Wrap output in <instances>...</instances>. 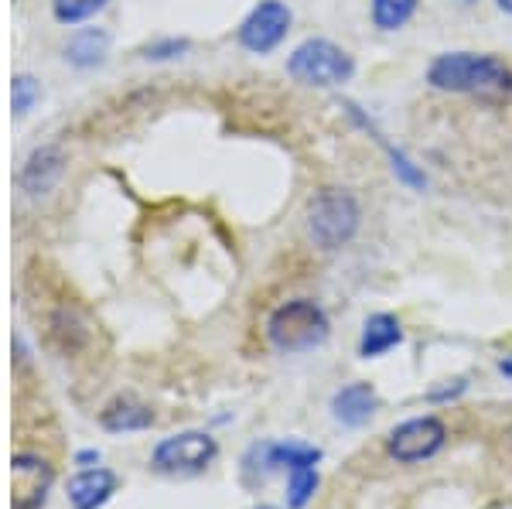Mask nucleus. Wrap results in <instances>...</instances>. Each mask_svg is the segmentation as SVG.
<instances>
[{
  "mask_svg": "<svg viewBox=\"0 0 512 509\" xmlns=\"http://www.w3.org/2000/svg\"><path fill=\"white\" fill-rule=\"evenodd\" d=\"M427 82L437 93L499 103L512 96V65L489 52H444L427 65Z\"/></svg>",
  "mask_w": 512,
  "mask_h": 509,
  "instance_id": "1",
  "label": "nucleus"
},
{
  "mask_svg": "<svg viewBox=\"0 0 512 509\" xmlns=\"http://www.w3.org/2000/svg\"><path fill=\"white\" fill-rule=\"evenodd\" d=\"M308 236L318 250L332 253L342 250L355 240L362 223V209L359 199L349 192V188H338V185H325L311 195L308 202Z\"/></svg>",
  "mask_w": 512,
  "mask_h": 509,
  "instance_id": "2",
  "label": "nucleus"
},
{
  "mask_svg": "<svg viewBox=\"0 0 512 509\" xmlns=\"http://www.w3.org/2000/svg\"><path fill=\"white\" fill-rule=\"evenodd\" d=\"M287 72L301 82V86L315 89H335L355 76V59L342 45L328 38H308L291 52Z\"/></svg>",
  "mask_w": 512,
  "mask_h": 509,
  "instance_id": "3",
  "label": "nucleus"
},
{
  "mask_svg": "<svg viewBox=\"0 0 512 509\" xmlns=\"http://www.w3.org/2000/svg\"><path fill=\"white\" fill-rule=\"evenodd\" d=\"M328 315L325 308L308 298H297L280 305L267 322V339L280 352H308L328 339Z\"/></svg>",
  "mask_w": 512,
  "mask_h": 509,
  "instance_id": "4",
  "label": "nucleus"
},
{
  "mask_svg": "<svg viewBox=\"0 0 512 509\" xmlns=\"http://www.w3.org/2000/svg\"><path fill=\"white\" fill-rule=\"evenodd\" d=\"M291 21H294V14H291V7H287L284 0H260V4H256L253 11L243 18V24H239L236 38H239V45H243L246 52L267 55L287 38Z\"/></svg>",
  "mask_w": 512,
  "mask_h": 509,
  "instance_id": "5",
  "label": "nucleus"
},
{
  "mask_svg": "<svg viewBox=\"0 0 512 509\" xmlns=\"http://www.w3.org/2000/svg\"><path fill=\"white\" fill-rule=\"evenodd\" d=\"M216 451H219L216 438H209L205 431H181L175 438H164L154 448V469L171 475H195L209 469Z\"/></svg>",
  "mask_w": 512,
  "mask_h": 509,
  "instance_id": "6",
  "label": "nucleus"
},
{
  "mask_svg": "<svg viewBox=\"0 0 512 509\" xmlns=\"http://www.w3.org/2000/svg\"><path fill=\"white\" fill-rule=\"evenodd\" d=\"M444 438H448V428H444L441 417H414V421L400 424L390 434L386 448H390L396 462H424V458L441 451Z\"/></svg>",
  "mask_w": 512,
  "mask_h": 509,
  "instance_id": "7",
  "label": "nucleus"
},
{
  "mask_svg": "<svg viewBox=\"0 0 512 509\" xmlns=\"http://www.w3.org/2000/svg\"><path fill=\"white\" fill-rule=\"evenodd\" d=\"M14 472V496L11 503L14 509H38L48 499V489H52V465L38 455H14L11 462Z\"/></svg>",
  "mask_w": 512,
  "mask_h": 509,
  "instance_id": "8",
  "label": "nucleus"
},
{
  "mask_svg": "<svg viewBox=\"0 0 512 509\" xmlns=\"http://www.w3.org/2000/svg\"><path fill=\"white\" fill-rule=\"evenodd\" d=\"M376 407H379V400L369 383H349V387H342L332 397V414L345 428H362V424H369Z\"/></svg>",
  "mask_w": 512,
  "mask_h": 509,
  "instance_id": "9",
  "label": "nucleus"
},
{
  "mask_svg": "<svg viewBox=\"0 0 512 509\" xmlns=\"http://www.w3.org/2000/svg\"><path fill=\"white\" fill-rule=\"evenodd\" d=\"M117 492V475L106 469H86L69 479V503L76 509H99Z\"/></svg>",
  "mask_w": 512,
  "mask_h": 509,
  "instance_id": "10",
  "label": "nucleus"
},
{
  "mask_svg": "<svg viewBox=\"0 0 512 509\" xmlns=\"http://www.w3.org/2000/svg\"><path fill=\"white\" fill-rule=\"evenodd\" d=\"M403 342V325L396 315H373L366 318V328H362L359 339V356L362 359H376L383 352L396 349Z\"/></svg>",
  "mask_w": 512,
  "mask_h": 509,
  "instance_id": "11",
  "label": "nucleus"
},
{
  "mask_svg": "<svg viewBox=\"0 0 512 509\" xmlns=\"http://www.w3.org/2000/svg\"><path fill=\"white\" fill-rule=\"evenodd\" d=\"M59 171H62V154L55 151V147H41V151L31 154V161L24 164L21 185L28 188L31 195H41L52 188V182L59 178Z\"/></svg>",
  "mask_w": 512,
  "mask_h": 509,
  "instance_id": "12",
  "label": "nucleus"
},
{
  "mask_svg": "<svg viewBox=\"0 0 512 509\" xmlns=\"http://www.w3.org/2000/svg\"><path fill=\"white\" fill-rule=\"evenodd\" d=\"M99 424H103L106 431H144L154 424V414L151 407L137 404V400H113L110 407L99 414Z\"/></svg>",
  "mask_w": 512,
  "mask_h": 509,
  "instance_id": "13",
  "label": "nucleus"
},
{
  "mask_svg": "<svg viewBox=\"0 0 512 509\" xmlns=\"http://www.w3.org/2000/svg\"><path fill=\"white\" fill-rule=\"evenodd\" d=\"M106 48H110V35L99 28H86V31H76L65 45V59L79 69H89V65H99L106 59Z\"/></svg>",
  "mask_w": 512,
  "mask_h": 509,
  "instance_id": "14",
  "label": "nucleus"
},
{
  "mask_svg": "<svg viewBox=\"0 0 512 509\" xmlns=\"http://www.w3.org/2000/svg\"><path fill=\"white\" fill-rule=\"evenodd\" d=\"M345 110H349V113H352V120H355V123H359V127H366V130H369V134H373V137H376V141H379V144H383V147H386V154H390V161H393V171H396V175H400V178H403V182H407V185H414V188H424V185H427L424 171H420V168H417V164H414V161H410V158H407V154H403V151H396V147H390V144H386V141H383V137H379V134H376V127H373V123H369V120H366V117H362V113H359V106H355V103H345Z\"/></svg>",
  "mask_w": 512,
  "mask_h": 509,
  "instance_id": "15",
  "label": "nucleus"
},
{
  "mask_svg": "<svg viewBox=\"0 0 512 509\" xmlns=\"http://www.w3.org/2000/svg\"><path fill=\"white\" fill-rule=\"evenodd\" d=\"M420 0H373V24L379 31H400L417 14Z\"/></svg>",
  "mask_w": 512,
  "mask_h": 509,
  "instance_id": "16",
  "label": "nucleus"
},
{
  "mask_svg": "<svg viewBox=\"0 0 512 509\" xmlns=\"http://www.w3.org/2000/svg\"><path fill=\"white\" fill-rule=\"evenodd\" d=\"M318 489V472L315 465H297V469H287V503L294 509H301L315 496Z\"/></svg>",
  "mask_w": 512,
  "mask_h": 509,
  "instance_id": "17",
  "label": "nucleus"
},
{
  "mask_svg": "<svg viewBox=\"0 0 512 509\" xmlns=\"http://www.w3.org/2000/svg\"><path fill=\"white\" fill-rule=\"evenodd\" d=\"M106 7V0H52V11L62 24H79L89 21Z\"/></svg>",
  "mask_w": 512,
  "mask_h": 509,
  "instance_id": "18",
  "label": "nucleus"
},
{
  "mask_svg": "<svg viewBox=\"0 0 512 509\" xmlns=\"http://www.w3.org/2000/svg\"><path fill=\"white\" fill-rule=\"evenodd\" d=\"M185 52H188V41L185 38H164V41H154V45L144 48V59L164 62V59H181Z\"/></svg>",
  "mask_w": 512,
  "mask_h": 509,
  "instance_id": "19",
  "label": "nucleus"
},
{
  "mask_svg": "<svg viewBox=\"0 0 512 509\" xmlns=\"http://www.w3.org/2000/svg\"><path fill=\"white\" fill-rule=\"evenodd\" d=\"M11 96H14V113H28L31 110V103L38 100V86H35V79H28V76H18L14 79V89H11Z\"/></svg>",
  "mask_w": 512,
  "mask_h": 509,
  "instance_id": "20",
  "label": "nucleus"
},
{
  "mask_svg": "<svg viewBox=\"0 0 512 509\" xmlns=\"http://www.w3.org/2000/svg\"><path fill=\"white\" fill-rule=\"evenodd\" d=\"M468 390V380H454V387H444V390H434L431 400H448V397H458V393Z\"/></svg>",
  "mask_w": 512,
  "mask_h": 509,
  "instance_id": "21",
  "label": "nucleus"
},
{
  "mask_svg": "<svg viewBox=\"0 0 512 509\" xmlns=\"http://www.w3.org/2000/svg\"><path fill=\"white\" fill-rule=\"evenodd\" d=\"M76 462L79 465H93V462H99V451H82V455H76Z\"/></svg>",
  "mask_w": 512,
  "mask_h": 509,
  "instance_id": "22",
  "label": "nucleus"
},
{
  "mask_svg": "<svg viewBox=\"0 0 512 509\" xmlns=\"http://www.w3.org/2000/svg\"><path fill=\"white\" fill-rule=\"evenodd\" d=\"M499 373H502V376H509V380H512V359H502V363H499Z\"/></svg>",
  "mask_w": 512,
  "mask_h": 509,
  "instance_id": "23",
  "label": "nucleus"
},
{
  "mask_svg": "<svg viewBox=\"0 0 512 509\" xmlns=\"http://www.w3.org/2000/svg\"><path fill=\"white\" fill-rule=\"evenodd\" d=\"M495 7H499V11H506V14H512V0H495Z\"/></svg>",
  "mask_w": 512,
  "mask_h": 509,
  "instance_id": "24",
  "label": "nucleus"
},
{
  "mask_svg": "<svg viewBox=\"0 0 512 509\" xmlns=\"http://www.w3.org/2000/svg\"><path fill=\"white\" fill-rule=\"evenodd\" d=\"M260 509H274V506H260Z\"/></svg>",
  "mask_w": 512,
  "mask_h": 509,
  "instance_id": "25",
  "label": "nucleus"
}]
</instances>
